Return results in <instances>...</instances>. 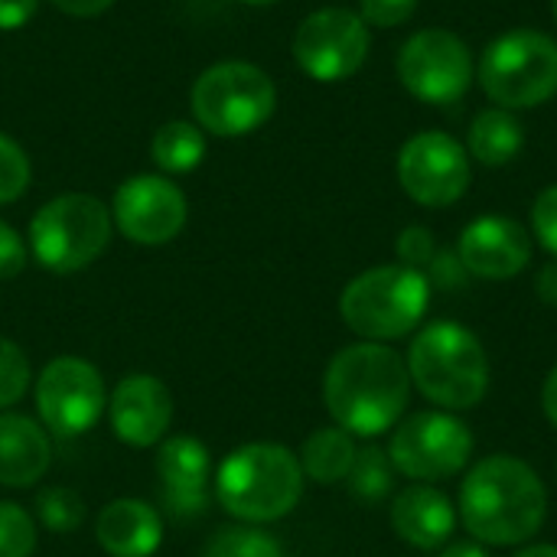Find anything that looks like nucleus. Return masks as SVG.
<instances>
[{
	"label": "nucleus",
	"instance_id": "nucleus-1",
	"mask_svg": "<svg viewBox=\"0 0 557 557\" xmlns=\"http://www.w3.org/2000/svg\"><path fill=\"white\" fill-rule=\"evenodd\" d=\"M411 398L408 362L385 343H352L333 356L323 375V401L336 428L352 437H379L395 428Z\"/></svg>",
	"mask_w": 557,
	"mask_h": 557
},
{
	"label": "nucleus",
	"instance_id": "nucleus-2",
	"mask_svg": "<svg viewBox=\"0 0 557 557\" xmlns=\"http://www.w3.org/2000/svg\"><path fill=\"white\" fill-rule=\"evenodd\" d=\"M545 516V483L519 457H486L470 470V476L460 486V519L467 532L483 545H525L542 532Z\"/></svg>",
	"mask_w": 557,
	"mask_h": 557
},
{
	"label": "nucleus",
	"instance_id": "nucleus-3",
	"mask_svg": "<svg viewBox=\"0 0 557 557\" xmlns=\"http://www.w3.org/2000/svg\"><path fill=\"white\" fill-rule=\"evenodd\" d=\"M304 470L290 447L255 441L235 447L215 470L212 490L219 506L245 522L268 525L290 516L304 496Z\"/></svg>",
	"mask_w": 557,
	"mask_h": 557
},
{
	"label": "nucleus",
	"instance_id": "nucleus-4",
	"mask_svg": "<svg viewBox=\"0 0 557 557\" xmlns=\"http://www.w3.org/2000/svg\"><path fill=\"white\" fill-rule=\"evenodd\" d=\"M408 375L418 392L447 411L476 408L490 392V359L483 343L460 323L424 326L408 349Z\"/></svg>",
	"mask_w": 557,
	"mask_h": 557
},
{
	"label": "nucleus",
	"instance_id": "nucleus-5",
	"mask_svg": "<svg viewBox=\"0 0 557 557\" xmlns=\"http://www.w3.org/2000/svg\"><path fill=\"white\" fill-rule=\"evenodd\" d=\"M431 284L424 271L405 264L369 268L352 277L339 297V313L366 343H388L408 336L428 313Z\"/></svg>",
	"mask_w": 557,
	"mask_h": 557
},
{
	"label": "nucleus",
	"instance_id": "nucleus-6",
	"mask_svg": "<svg viewBox=\"0 0 557 557\" xmlns=\"http://www.w3.org/2000/svg\"><path fill=\"white\" fill-rule=\"evenodd\" d=\"M111 209L88 193H62L36 209L29 251L52 274H75L95 264L111 245Z\"/></svg>",
	"mask_w": 557,
	"mask_h": 557
},
{
	"label": "nucleus",
	"instance_id": "nucleus-7",
	"mask_svg": "<svg viewBox=\"0 0 557 557\" xmlns=\"http://www.w3.org/2000/svg\"><path fill=\"white\" fill-rule=\"evenodd\" d=\"M476 75L496 108H539L557 95V39L539 29H512L490 42Z\"/></svg>",
	"mask_w": 557,
	"mask_h": 557
},
{
	"label": "nucleus",
	"instance_id": "nucleus-8",
	"mask_svg": "<svg viewBox=\"0 0 557 557\" xmlns=\"http://www.w3.org/2000/svg\"><path fill=\"white\" fill-rule=\"evenodd\" d=\"M277 88L271 75L251 62L209 65L193 85L196 124L215 137H245L271 121Z\"/></svg>",
	"mask_w": 557,
	"mask_h": 557
},
{
	"label": "nucleus",
	"instance_id": "nucleus-9",
	"mask_svg": "<svg viewBox=\"0 0 557 557\" xmlns=\"http://www.w3.org/2000/svg\"><path fill=\"white\" fill-rule=\"evenodd\" d=\"M36 411L49 434L82 437L108 411V388L101 372L78 356H59L42 366L36 379Z\"/></svg>",
	"mask_w": 557,
	"mask_h": 557
},
{
	"label": "nucleus",
	"instance_id": "nucleus-10",
	"mask_svg": "<svg viewBox=\"0 0 557 557\" xmlns=\"http://www.w3.org/2000/svg\"><path fill=\"white\" fill-rule=\"evenodd\" d=\"M473 454L470 428L447 411H421L395 424L388 460L408 480L457 476Z\"/></svg>",
	"mask_w": 557,
	"mask_h": 557
},
{
	"label": "nucleus",
	"instance_id": "nucleus-11",
	"mask_svg": "<svg viewBox=\"0 0 557 557\" xmlns=\"http://www.w3.org/2000/svg\"><path fill=\"white\" fill-rule=\"evenodd\" d=\"M398 82L418 101L428 104H450L467 95L476 65L470 46L450 29H421L414 33L398 52Z\"/></svg>",
	"mask_w": 557,
	"mask_h": 557
},
{
	"label": "nucleus",
	"instance_id": "nucleus-12",
	"mask_svg": "<svg viewBox=\"0 0 557 557\" xmlns=\"http://www.w3.org/2000/svg\"><path fill=\"white\" fill-rule=\"evenodd\" d=\"M369 46L372 36L366 20L346 7H323L294 33V59L313 82L352 78L362 69Z\"/></svg>",
	"mask_w": 557,
	"mask_h": 557
},
{
	"label": "nucleus",
	"instance_id": "nucleus-13",
	"mask_svg": "<svg viewBox=\"0 0 557 557\" xmlns=\"http://www.w3.org/2000/svg\"><path fill=\"white\" fill-rule=\"evenodd\" d=\"M470 180L473 170L467 147L444 131L414 134L398 150V183L418 206H454L470 189Z\"/></svg>",
	"mask_w": 557,
	"mask_h": 557
},
{
	"label": "nucleus",
	"instance_id": "nucleus-14",
	"mask_svg": "<svg viewBox=\"0 0 557 557\" xmlns=\"http://www.w3.org/2000/svg\"><path fill=\"white\" fill-rule=\"evenodd\" d=\"M189 206L183 189L160 173L124 180L111 199V222L134 245H166L186 225Z\"/></svg>",
	"mask_w": 557,
	"mask_h": 557
},
{
	"label": "nucleus",
	"instance_id": "nucleus-15",
	"mask_svg": "<svg viewBox=\"0 0 557 557\" xmlns=\"http://www.w3.org/2000/svg\"><path fill=\"white\" fill-rule=\"evenodd\" d=\"M457 258L467 274L483 281H509L532 261V235L509 215L473 219L457 245Z\"/></svg>",
	"mask_w": 557,
	"mask_h": 557
},
{
	"label": "nucleus",
	"instance_id": "nucleus-16",
	"mask_svg": "<svg viewBox=\"0 0 557 557\" xmlns=\"http://www.w3.org/2000/svg\"><path fill=\"white\" fill-rule=\"evenodd\" d=\"M108 421L127 447H157L173 424V395L157 375H124L108 395Z\"/></svg>",
	"mask_w": 557,
	"mask_h": 557
},
{
	"label": "nucleus",
	"instance_id": "nucleus-17",
	"mask_svg": "<svg viewBox=\"0 0 557 557\" xmlns=\"http://www.w3.org/2000/svg\"><path fill=\"white\" fill-rule=\"evenodd\" d=\"M157 476L163 486V506L176 519H193L206 509L212 486V457L199 437L173 434L160 441L157 450Z\"/></svg>",
	"mask_w": 557,
	"mask_h": 557
},
{
	"label": "nucleus",
	"instance_id": "nucleus-18",
	"mask_svg": "<svg viewBox=\"0 0 557 557\" xmlns=\"http://www.w3.org/2000/svg\"><path fill=\"white\" fill-rule=\"evenodd\" d=\"M95 542L111 557H150L163 545V519L144 499H114L98 512Z\"/></svg>",
	"mask_w": 557,
	"mask_h": 557
},
{
	"label": "nucleus",
	"instance_id": "nucleus-19",
	"mask_svg": "<svg viewBox=\"0 0 557 557\" xmlns=\"http://www.w3.org/2000/svg\"><path fill=\"white\" fill-rule=\"evenodd\" d=\"M454 525H457V509L434 486H408L392 503V529L411 548L434 552L447 545Z\"/></svg>",
	"mask_w": 557,
	"mask_h": 557
},
{
	"label": "nucleus",
	"instance_id": "nucleus-20",
	"mask_svg": "<svg viewBox=\"0 0 557 557\" xmlns=\"http://www.w3.org/2000/svg\"><path fill=\"white\" fill-rule=\"evenodd\" d=\"M52 463L49 431L26 414H0V486L26 490L46 476Z\"/></svg>",
	"mask_w": 557,
	"mask_h": 557
},
{
	"label": "nucleus",
	"instance_id": "nucleus-21",
	"mask_svg": "<svg viewBox=\"0 0 557 557\" xmlns=\"http://www.w3.org/2000/svg\"><path fill=\"white\" fill-rule=\"evenodd\" d=\"M522 147H525V131L512 111L490 108L473 117L467 153H473V160H480L483 166H506L522 153Z\"/></svg>",
	"mask_w": 557,
	"mask_h": 557
},
{
	"label": "nucleus",
	"instance_id": "nucleus-22",
	"mask_svg": "<svg viewBox=\"0 0 557 557\" xmlns=\"http://www.w3.org/2000/svg\"><path fill=\"white\" fill-rule=\"evenodd\" d=\"M356 437L343 428H320L313 431L304 447H300V470L307 480L320 483V486H333L343 483L356 463Z\"/></svg>",
	"mask_w": 557,
	"mask_h": 557
},
{
	"label": "nucleus",
	"instance_id": "nucleus-23",
	"mask_svg": "<svg viewBox=\"0 0 557 557\" xmlns=\"http://www.w3.org/2000/svg\"><path fill=\"white\" fill-rule=\"evenodd\" d=\"M206 157V131L189 121H166L150 140V160L166 173H193Z\"/></svg>",
	"mask_w": 557,
	"mask_h": 557
},
{
	"label": "nucleus",
	"instance_id": "nucleus-24",
	"mask_svg": "<svg viewBox=\"0 0 557 557\" xmlns=\"http://www.w3.org/2000/svg\"><path fill=\"white\" fill-rule=\"evenodd\" d=\"M349 490L356 499L362 503H382L388 493H392V483H395V467L388 460V450H379V447H366L356 454V463L346 476Z\"/></svg>",
	"mask_w": 557,
	"mask_h": 557
},
{
	"label": "nucleus",
	"instance_id": "nucleus-25",
	"mask_svg": "<svg viewBox=\"0 0 557 557\" xmlns=\"http://www.w3.org/2000/svg\"><path fill=\"white\" fill-rule=\"evenodd\" d=\"M202 557H284V548L277 539H271L261 529L251 525H232V529H219Z\"/></svg>",
	"mask_w": 557,
	"mask_h": 557
},
{
	"label": "nucleus",
	"instance_id": "nucleus-26",
	"mask_svg": "<svg viewBox=\"0 0 557 557\" xmlns=\"http://www.w3.org/2000/svg\"><path fill=\"white\" fill-rule=\"evenodd\" d=\"M36 516H39V522H42L46 532H52V535H69V532H75V529L82 525V519H85V503H82L78 493H72V490H65V486H49V490H42L39 499H36Z\"/></svg>",
	"mask_w": 557,
	"mask_h": 557
},
{
	"label": "nucleus",
	"instance_id": "nucleus-27",
	"mask_svg": "<svg viewBox=\"0 0 557 557\" xmlns=\"http://www.w3.org/2000/svg\"><path fill=\"white\" fill-rule=\"evenodd\" d=\"M29 382H33V369L26 352L13 339L0 336V411L13 408L29 392Z\"/></svg>",
	"mask_w": 557,
	"mask_h": 557
},
{
	"label": "nucleus",
	"instance_id": "nucleus-28",
	"mask_svg": "<svg viewBox=\"0 0 557 557\" xmlns=\"http://www.w3.org/2000/svg\"><path fill=\"white\" fill-rule=\"evenodd\" d=\"M36 522L16 503H0V557H33Z\"/></svg>",
	"mask_w": 557,
	"mask_h": 557
},
{
	"label": "nucleus",
	"instance_id": "nucleus-29",
	"mask_svg": "<svg viewBox=\"0 0 557 557\" xmlns=\"http://www.w3.org/2000/svg\"><path fill=\"white\" fill-rule=\"evenodd\" d=\"M29 180H33V166L26 150L13 137L0 134V206L16 202L29 189Z\"/></svg>",
	"mask_w": 557,
	"mask_h": 557
},
{
	"label": "nucleus",
	"instance_id": "nucleus-30",
	"mask_svg": "<svg viewBox=\"0 0 557 557\" xmlns=\"http://www.w3.org/2000/svg\"><path fill=\"white\" fill-rule=\"evenodd\" d=\"M395 251H398V258H401L405 268L421 271V268H431V261L437 258V242H434V235H431L428 228L411 225V228H405V232L398 235Z\"/></svg>",
	"mask_w": 557,
	"mask_h": 557
},
{
	"label": "nucleus",
	"instance_id": "nucleus-31",
	"mask_svg": "<svg viewBox=\"0 0 557 557\" xmlns=\"http://www.w3.org/2000/svg\"><path fill=\"white\" fill-rule=\"evenodd\" d=\"M414 10L418 0H359V16L366 20V26H379V29H395L408 23Z\"/></svg>",
	"mask_w": 557,
	"mask_h": 557
},
{
	"label": "nucleus",
	"instance_id": "nucleus-32",
	"mask_svg": "<svg viewBox=\"0 0 557 557\" xmlns=\"http://www.w3.org/2000/svg\"><path fill=\"white\" fill-rule=\"evenodd\" d=\"M532 232L542 242V248L557 258V183L539 193L532 206Z\"/></svg>",
	"mask_w": 557,
	"mask_h": 557
},
{
	"label": "nucleus",
	"instance_id": "nucleus-33",
	"mask_svg": "<svg viewBox=\"0 0 557 557\" xmlns=\"http://www.w3.org/2000/svg\"><path fill=\"white\" fill-rule=\"evenodd\" d=\"M26 255L29 251H26L23 235L13 225L0 222V281H13L16 274H23Z\"/></svg>",
	"mask_w": 557,
	"mask_h": 557
},
{
	"label": "nucleus",
	"instance_id": "nucleus-34",
	"mask_svg": "<svg viewBox=\"0 0 557 557\" xmlns=\"http://www.w3.org/2000/svg\"><path fill=\"white\" fill-rule=\"evenodd\" d=\"M39 0H0V29H20L33 20Z\"/></svg>",
	"mask_w": 557,
	"mask_h": 557
},
{
	"label": "nucleus",
	"instance_id": "nucleus-35",
	"mask_svg": "<svg viewBox=\"0 0 557 557\" xmlns=\"http://www.w3.org/2000/svg\"><path fill=\"white\" fill-rule=\"evenodd\" d=\"M463 274H467V271H463V264H460L457 255H437V258L431 261V277H434L437 284H444V287L460 284Z\"/></svg>",
	"mask_w": 557,
	"mask_h": 557
},
{
	"label": "nucleus",
	"instance_id": "nucleus-36",
	"mask_svg": "<svg viewBox=\"0 0 557 557\" xmlns=\"http://www.w3.org/2000/svg\"><path fill=\"white\" fill-rule=\"evenodd\" d=\"M62 13H69V16H82V20H88V16H98V13H104L114 0H52Z\"/></svg>",
	"mask_w": 557,
	"mask_h": 557
},
{
	"label": "nucleus",
	"instance_id": "nucleus-37",
	"mask_svg": "<svg viewBox=\"0 0 557 557\" xmlns=\"http://www.w3.org/2000/svg\"><path fill=\"white\" fill-rule=\"evenodd\" d=\"M535 290H539V297H542L548 307H557V258L555 261H548V264L539 271Z\"/></svg>",
	"mask_w": 557,
	"mask_h": 557
},
{
	"label": "nucleus",
	"instance_id": "nucleus-38",
	"mask_svg": "<svg viewBox=\"0 0 557 557\" xmlns=\"http://www.w3.org/2000/svg\"><path fill=\"white\" fill-rule=\"evenodd\" d=\"M542 408H545V418L552 421V428L557 431V366L548 372V379H545V388H542Z\"/></svg>",
	"mask_w": 557,
	"mask_h": 557
},
{
	"label": "nucleus",
	"instance_id": "nucleus-39",
	"mask_svg": "<svg viewBox=\"0 0 557 557\" xmlns=\"http://www.w3.org/2000/svg\"><path fill=\"white\" fill-rule=\"evenodd\" d=\"M441 557H490V552L483 545H476V542H457Z\"/></svg>",
	"mask_w": 557,
	"mask_h": 557
},
{
	"label": "nucleus",
	"instance_id": "nucleus-40",
	"mask_svg": "<svg viewBox=\"0 0 557 557\" xmlns=\"http://www.w3.org/2000/svg\"><path fill=\"white\" fill-rule=\"evenodd\" d=\"M516 557H557L555 545H532V548H522Z\"/></svg>",
	"mask_w": 557,
	"mask_h": 557
},
{
	"label": "nucleus",
	"instance_id": "nucleus-41",
	"mask_svg": "<svg viewBox=\"0 0 557 557\" xmlns=\"http://www.w3.org/2000/svg\"><path fill=\"white\" fill-rule=\"evenodd\" d=\"M238 3H248V7H271V3H277V0H238Z\"/></svg>",
	"mask_w": 557,
	"mask_h": 557
},
{
	"label": "nucleus",
	"instance_id": "nucleus-42",
	"mask_svg": "<svg viewBox=\"0 0 557 557\" xmlns=\"http://www.w3.org/2000/svg\"><path fill=\"white\" fill-rule=\"evenodd\" d=\"M552 13H555V23H557V0H552Z\"/></svg>",
	"mask_w": 557,
	"mask_h": 557
}]
</instances>
